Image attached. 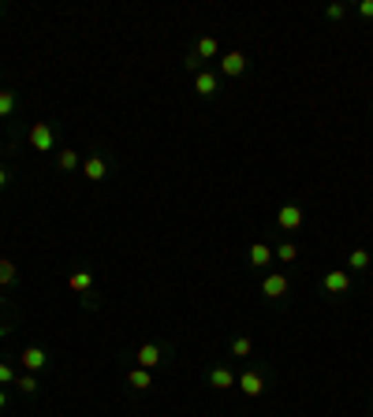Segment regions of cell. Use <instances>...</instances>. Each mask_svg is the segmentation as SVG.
I'll use <instances>...</instances> for the list:
<instances>
[{
	"label": "cell",
	"mask_w": 373,
	"mask_h": 417,
	"mask_svg": "<svg viewBox=\"0 0 373 417\" xmlns=\"http://www.w3.org/2000/svg\"><path fill=\"white\" fill-rule=\"evenodd\" d=\"M26 138H30V145H34L38 153H52V150H57V127H52L49 119H38V123L30 127V134H26Z\"/></svg>",
	"instance_id": "cell-1"
},
{
	"label": "cell",
	"mask_w": 373,
	"mask_h": 417,
	"mask_svg": "<svg viewBox=\"0 0 373 417\" xmlns=\"http://www.w3.org/2000/svg\"><path fill=\"white\" fill-rule=\"evenodd\" d=\"M8 183H12V172H8V168H4V164H0V190H4V187H8Z\"/></svg>",
	"instance_id": "cell-26"
},
{
	"label": "cell",
	"mask_w": 373,
	"mask_h": 417,
	"mask_svg": "<svg viewBox=\"0 0 373 417\" xmlns=\"http://www.w3.org/2000/svg\"><path fill=\"white\" fill-rule=\"evenodd\" d=\"M15 280H19V268H15V261L0 257V287H12Z\"/></svg>",
	"instance_id": "cell-20"
},
{
	"label": "cell",
	"mask_w": 373,
	"mask_h": 417,
	"mask_svg": "<svg viewBox=\"0 0 373 417\" xmlns=\"http://www.w3.org/2000/svg\"><path fill=\"white\" fill-rule=\"evenodd\" d=\"M209 384H213L216 391H228V387H235V373L228 365H213L209 369Z\"/></svg>",
	"instance_id": "cell-13"
},
{
	"label": "cell",
	"mask_w": 373,
	"mask_h": 417,
	"mask_svg": "<svg viewBox=\"0 0 373 417\" xmlns=\"http://www.w3.org/2000/svg\"><path fill=\"white\" fill-rule=\"evenodd\" d=\"M235 384H239V391L247 398H258L261 391H265V376H261L258 369H243V373L235 376Z\"/></svg>",
	"instance_id": "cell-6"
},
{
	"label": "cell",
	"mask_w": 373,
	"mask_h": 417,
	"mask_svg": "<svg viewBox=\"0 0 373 417\" xmlns=\"http://www.w3.org/2000/svg\"><path fill=\"white\" fill-rule=\"evenodd\" d=\"M15 384V369L8 361H0V387H12Z\"/></svg>",
	"instance_id": "cell-23"
},
{
	"label": "cell",
	"mask_w": 373,
	"mask_h": 417,
	"mask_svg": "<svg viewBox=\"0 0 373 417\" xmlns=\"http://www.w3.org/2000/svg\"><path fill=\"white\" fill-rule=\"evenodd\" d=\"M272 257H276L280 265H295V261H299V246H295V243H276Z\"/></svg>",
	"instance_id": "cell-18"
},
{
	"label": "cell",
	"mask_w": 373,
	"mask_h": 417,
	"mask_svg": "<svg viewBox=\"0 0 373 417\" xmlns=\"http://www.w3.org/2000/svg\"><path fill=\"white\" fill-rule=\"evenodd\" d=\"M165 354H168V350L161 347V343H142V347L134 350V365H139V369H150V373H153V369L165 365Z\"/></svg>",
	"instance_id": "cell-2"
},
{
	"label": "cell",
	"mask_w": 373,
	"mask_h": 417,
	"mask_svg": "<svg viewBox=\"0 0 373 417\" xmlns=\"http://www.w3.org/2000/svg\"><path fill=\"white\" fill-rule=\"evenodd\" d=\"M57 168L60 172H75V168H83V156H79L75 150H57Z\"/></svg>",
	"instance_id": "cell-16"
},
{
	"label": "cell",
	"mask_w": 373,
	"mask_h": 417,
	"mask_svg": "<svg viewBox=\"0 0 373 417\" xmlns=\"http://www.w3.org/2000/svg\"><path fill=\"white\" fill-rule=\"evenodd\" d=\"M247 68H250V60L243 57V52H224V57H221V71H224L228 79L247 75Z\"/></svg>",
	"instance_id": "cell-8"
},
{
	"label": "cell",
	"mask_w": 373,
	"mask_h": 417,
	"mask_svg": "<svg viewBox=\"0 0 373 417\" xmlns=\"http://www.w3.org/2000/svg\"><path fill=\"white\" fill-rule=\"evenodd\" d=\"M261 294L272 298V302H284L288 294H291V280H288L284 272H269L265 280H261Z\"/></svg>",
	"instance_id": "cell-4"
},
{
	"label": "cell",
	"mask_w": 373,
	"mask_h": 417,
	"mask_svg": "<svg viewBox=\"0 0 373 417\" xmlns=\"http://www.w3.org/2000/svg\"><path fill=\"white\" fill-rule=\"evenodd\" d=\"M216 52H221L216 49V38H209V34H202V38L194 41V57L198 60H216Z\"/></svg>",
	"instance_id": "cell-15"
},
{
	"label": "cell",
	"mask_w": 373,
	"mask_h": 417,
	"mask_svg": "<svg viewBox=\"0 0 373 417\" xmlns=\"http://www.w3.org/2000/svg\"><path fill=\"white\" fill-rule=\"evenodd\" d=\"M19 361H23V369H26V373H41V369L49 365V354H45L41 347H26L23 354H19Z\"/></svg>",
	"instance_id": "cell-10"
},
{
	"label": "cell",
	"mask_w": 373,
	"mask_h": 417,
	"mask_svg": "<svg viewBox=\"0 0 373 417\" xmlns=\"http://www.w3.org/2000/svg\"><path fill=\"white\" fill-rule=\"evenodd\" d=\"M216 90H221V82H216V71H198V75H194V94L198 97H213L216 94Z\"/></svg>",
	"instance_id": "cell-11"
},
{
	"label": "cell",
	"mask_w": 373,
	"mask_h": 417,
	"mask_svg": "<svg viewBox=\"0 0 373 417\" xmlns=\"http://www.w3.org/2000/svg\"><path fill=\"white\" fill-rule=\"evenodd\" d=\"M12 332H15V328H12V321H4V317H0V339H4V336H12Z\"/></svg>",
	"instance_id": "cell-27"
},
{
	"label": "cell",
	"mask_w": 373,
	"mask_h": 417,
	"mask_svg": "<svg viewBox=\"0 0 373 417\" xmlns=\"http://www.w3.org/2000/svg\"><path fill=\"white\" fill-rule=\"evenodd\" d=\"M83 175L90 183H105L108 179V161L101 153H90V156H83Z\"/></svg>",
	"instance_id": "cell-7"
},
{
	"label": "cell",
	"mask_w": 373,
	"mask_h": 417,
	"mask_svg": "<svg viewBox=\"0 0 373 417\" xmlns=\"http://www.w3.org/2000/svg\"><path fill=\"white\" fill-rule=\"evenodd\" d=\"M325 15H329L332 23H340L343 15H347V4H329V8H325Z\"/></svg>",
	"instance_id": "cell-24"
},
{
	"label": "cell",
	"mask_w": 373,
	"mask_h": 417,
	"mask_svg": "<svg viewBox=\"0 0 373 417\" xmlns=\"http://www.w3.org/2000/svg\"><path fill=\"white\" fill-rule=\"evenodd\" d=\"M8 406V387H0V410Z\"/></svg>",
	"instance_id": "cell-28"
},
{
	"label": "cell",
	"mask_w": 373,
	"mask_h": 417,
	"mask_svg": "<svg viewBox=\"0 0 373 417\" xmlns=\"http://www.w3.org/2000/svg\"><path fill=\"white\" fill-rule=\"evenodd\" d=\"M247 261H250V268H269L272 261H276V257H272V246H269V243H250Z\"/></svg>",
	"instance_id": "cell-9"
},
{
	"label": "cell",
	"mask_w": 373,
	"mask_h": 417,
	"mask_svg": "<svg viewBox=\"0 0 373 417\" xmlns=\"http://www.w3.org/2000/svg\"><path fill=\"white\" fill-rule=\"evenodd\" d=\"M68 287L75 294H90V287H94V272H90V268H75V272L68 276Z\"/></svg>",
	"instance_id": "cell-14"
},
{
	"label": "cell",
	"mask_w": 373,
	"mask_h": 417,
	"mask_svg": "<svg viewBox=\"0 0 373 417\" xmlns=\"http://www.w3.org/2000/svg\"><path fill=\"white\" fill-rule=\"evenodd\" d=\"M19 108V97H15V90H8V86H0V119H8Z\"/></svg>",
	"instance_id": "cell-17"
},
{
	"label": "cell",
	"mask_w": 373,
	"mask_h": 417,
	"mask_svg": "<svg viewBox=\"0 0 373 417\" xmlns=\"http://www.w3.org/2000/svg\"><path fill=\"white\" fill-rule=\"evenodd\" d=\"M15 387H19L23 395H38V373H23V376H15Z\"/></svg>",
	"instance_id": "cell-21"
},
{
	"label": "cell",
	"mask_w": 373,
	"mask_h": 417,
	"mask_svg": "<svg viewBox=\"0 0 373 417\" xmlns=\"http://www.w3.org/2000/svg\"><path fill=\"white\" fill-rule=\"evenodd\" d=\"M228 350H232V358H250L254 354V339L250 336H235L228 343Z\"/></svg>",
	"instance_id": "cell-19"
},
{
	"label": "cell",
	"mask_w": 373,
	"mask_h": 417,
	"mask_svg": "<svg viewBox=\"0 0 373 417\" xmlns=\"http://www.w3.org/2000/svg\"><path fill=\"white\" fill-rule=\"evenodd\" d=\"M354 12H359L362 19H373V0H359V4H354Z\"/></svg>",
	"instance_id": "cell-25"
},
{
	"label": "cell",
	"mask_w": 373,
	"mask_h": 417,
	"mask_svg": "<svg viewBox=\"0 0 373 417\" xmlns=\"http://www.w3.org/2000/svg\"><path fill=\"white\" fill-rule=\"evenodd\" d=\"M127 387H131V391H150V387H153V373H150V369L131 365V369H127Z\"/></svg>",
	"instance_id": "cell-12"
},
{
	"label": "cell",
	"mask_w": 373,
	"mask_h": 417,
	"mask_svg": "<svg viewBox=\"0 0 373 417\" xmlns=\"http://www.w3.org/2000/svg\"><path fill=\"white\" fill-rule=\"evenodd\" d=\"M321 287H325V294L340 298V294L351 291V272H347V268H329V272L321 276Z\"/></svg>",
	"instance_id": "cell-3"
},
{
	"label": "cell",
	"mask_w": 373,
	"mask_h": 417,
	"mask_svg": "<svg viewBox=\"0 0 373 417\" xmlns=\"http://www.w3.org/2000/svg\"><path fill=\"white\" fill-rule=\"evenodd\" d=\"M347 268H359V272H366V268H370V254H366V250H351Z\"/></svg>",
	"instance_id": "cell-22"
},
{
	"label": "cell",
	"mask_w": 373,
	"mask_h": 417,
	"mask_svg": "<svg viewBox=\"0 0 373 417\" xmlns=\"http://www.w3.org/2000/svg\"><path fill=\"white\" fill-rule=\"evenodd\" d=\"M303 220H306V212H303V205H295V201H288V205L276 209V227L280 231H299Z\"/></svg>",
	"instance_id": "cell-5"
}]
</instances>
